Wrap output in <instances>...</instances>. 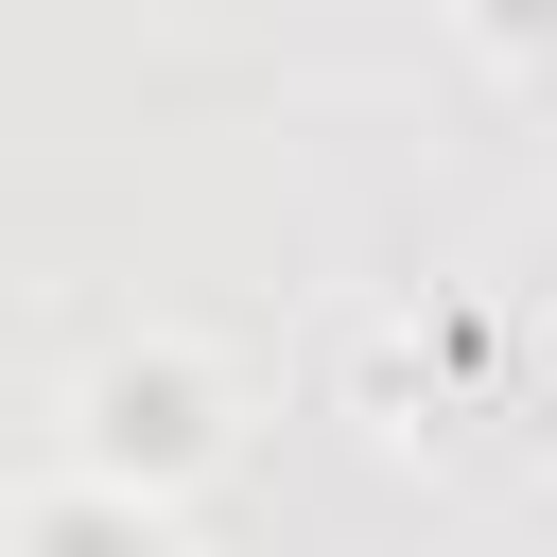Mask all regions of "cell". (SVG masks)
<instances>
[{"instance_id":"obj_1","label":"cell","mask_w":557,"mask_h":557,"mask_svg":"<svg viewBox=\"0 0 557 557\" xmlns=\"http://www.w3.org/2000/svg\"><path fill=\"white\" fill-rule=\"evenodd\" d=\"M191 435H209V418H191V383H174V366H122V383H104V453H139V470H174Z\"/></svg>"}]
</instances>
